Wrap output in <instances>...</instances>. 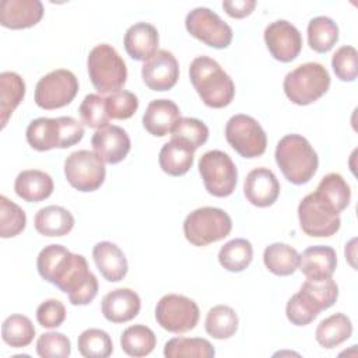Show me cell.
<instances>
[{
    "instance_id": "6da1fadb",
    "label": "cell",
    "mask_w": 358,
    "mask_h": 358,
    "mask_svg": "<svg viewBox=\"0 0 358 358\" xmlns=\"http://www.w3.org/2000/svg\"><path fill=\"white\" fill-rule=\"evenodd\" d=\"M39 275L69 295L71 305H88L98 294V280L83 255L63 245H48L36 257Z\"/></svg>"
},
{
    "instance_id": "7a4b0ae2",
    "label": "cell",
    "mask_w": 358,
    "mask_h": 358,
    "mask_svg": "<svg viewBox=\"0 0 358 358\" xmlns=\"http://www.w3.org/2000/svg\"><path fill=\"white\" fill-rule=\"evenodd\" d=\"M193 88L204 105L214 109L228 106L235 96V84L218 62L208 56H197L189 67Z\"/></svg>"
},
{
    "instance_id": "3957f363",
    "label": "cell",
    "mask_w": 358,
    "mask_h": 358,
    "mask_svg": "<svg viewBox=\"0 0 358 358\" xmlns=\"http://www.w3.org/2000/svg\"><path fill=\"white\" fill-rule=\"evenodd\" d=\"M274 157L284 178L294 185L308 183L319 166L316 151L301 134H285L277 143Z\"/></svg>"
},
{
    "instance_id": "277c9868",
    "label": "cell",
    "mask_w": 358,
    "mask_h": 358,
    "mask_svg": "<svg viewBox=\"0 0 358 358\" xmlns=\"http://www.w3.org/2000/svg\"><path fill=\"white\" fill-rule=\"evenodd\" d=\"M25 137L36 151L69 148L83 140L84 126L71 116L38 117L28 124Z\"/></svg>"
},
{
    "instance_id": "5b68a950",
    "label": "cell",
    "mask_w": 358,
    "mask_h": 358,
    "mask_svg": "<svg viewBox=\"0 0 358 358\" xmlns=\"http://www.w3.org/2000/svg\"><path fill=\"white\" fill-rule=\"evenodd\" d=\"M330 87V74L316 62L303 63L291 70L282 83L287 98L299 106L310 105L322 98Z\"/></svg>"
},
{
    "instance_id": "8992f818",
    "label": "cell",
    "mask_w": 358,
    "mask_h": 358,
    "mask_svg": "<svg viewBox=\"0 0 358 358\" xmlns=\"http://www.w3.org/2000/svg\"><path fill=\"white\" fill-rule=\"evenodd\" d=\"M87 69L90 80L99 94L116 92L127 80L126 63L109 43H99L91 49Z\"/></svg>"
},
{
    "instance_id": "52a82bcc",
    "label": "cell",
    "mask_w": 358,
    "mask_h": 358,
    "mask_svg": "<svg viewBox=\"0 0 358 358\" xmlns=\"http://www.w3.org/2000/svg\"><path fill=\"white\" fill-rule=\"evenodd\" d=\"M232 220L218 207H200L187 214L183 221V234L194 246H207L229 235Z\"/></svg>"
},
{
    "instance_id": "ba28073f",
    "label": "cell",
    "mask_w": 358,
    "mask_h": 358,
    "mask_svg": "<svg viewBox=\"0 0 358 358\" xmlns=\"http://www.w3.org/2000/svg\"><path fill=\"white\" fill-rule=\"evenodd\" d=\"M199 172L206 190L214 197H228L238 182V169L231 157L221 150L204 152L199 159Z\"/></svg>"
},
{
    "instance_id": "9c48e42d",
    "label": "cell",
    "mask_w": 358,
    "mask_h": 358,
    "mask_svg": "<svg viewBox=\"0 0 358 358\" xmlns=\"http://www.w3.org/2000/svg\"><path fill=\"white\" fill-rule=\"evenodd\" d=\"M225 138L243 158H257L267 148V136L260 123L243 113L229 117L225 124Z\"/></svg>"
},
{
    "instance_id": "30bf717a",
    "label": "cell",
    "mask_w": 358,
    "mask_h": 358,
    "mask_svg": "<svg viewBox=\"0 0 358 358\" xmlns=\"http://www.w3.org/2000/svg\"><path fill=\"white\" fill-rule=\"evenodd\" d=\"M301 229L313 238L334 235L341 225L340 214L330 207L316 192L306 194L298 206Z\"/></svg>"
},
{
    "instance_id": "8fae6325",
    "label": "cell",
    "mask_w": 358,
    "mask_h": 358,
    "mask_svg": "<svg viewBox=\"0 0 358 358\" xmlns=\"http://www.w3.org/2000/svg\"><path fill=\"white\" fill-rule=\"evenodd\" d=\"M200 319L197 303L179 294L164 295L155 306V320L166 331L182 334L196 327Z\"/></svg>"
},
{
    "instance_id": "7c38bea8",
    "label": "cell",
    "mask_w": 358,
    "mask_h": 358,
    "mask_svg": "<svg viewBox=\"0 0 358 358\" xmlns=\"http://www.w3.org/2000/svg\"><path fill=\"white\" fill-rule=\"evenodd\" d=\"M77 92V77L70 70L57 69L39 78L35 85L34 99L39 108L52 110L69 105Z\"/></svg>"
},
{
    "instance_id": "4fadbf2b",
    "label": "cell",
    "mask_w": 358,
    "mask_h": 358,
    "mask_svg": "<svg viewBox=\"0 0 358 358\" xmlns=\"http://www.w3.org/2000/svg\"><path fill=\"white\" fill-rule=\"evenodd\" d=\"M64 175L78 192H95L105 180V162L94 151L78 150L66 158Z\"/></svg>"
},
{
    "instance_id": "5bb4252c",
    "label": "cell",
    "mask_w": 358,
    "mask_h": 358,
    "mask_svg": "<svg viewBox=\"0 0 358 358\" xmlns=\"http://www.w3.org/2000/svg\"><path fill=\"white\" fill-rule=\"evenodd\" d=\"M186 31L210 48L225 49L232 42V28L207 7H196L187 13Z\"/></svg>"
},
{
    "instance_id": "9a60e30c",
    "label": "cell",
    "mask_w": 358,
    "mask_h": 358,
    "mask_svg": "<svg viewBox=\"0 0 358 358\" xmlns=\"http://www.w3.org/2000/svg\"><path fill=\"white\" fill-rule=\"evenodd\" d=\"M264 42L271 56L282 63L298 57L302 49V36L295 25L287 20H277L264 29Z\"/></svg>"
},
{
    "instance_id": "2e32d148",
    "label": "cell",
    "mask_w": 358,
    "mask_h": 358,
    "mask_svg": "<svg viewBox=\"0 0 358 358\" xmlns=\"http://www.w3.org/2000/svg\"><path fill=\"white\" fill-rule=\"evenodd\" d=\"M144 84L152 91H168L178 83L179 64L176 57L166 49L157 50L141 67Z\"/></svg>"
},
{
    "instance_id": "e0dca14e",
    "label": "cell",
    "mask_w": 358,
    "mask_h": 358,
    "mask_svg": "<svg viewBox=\"0 0 358 358\" xmlns=\"http://www.w3.org/2000/svg\"><path fill=\"white\" fill-rule=\"evenodd\" d=\"M243 193L250 204L262 208L270 207L280 196V182L271 169L255 168L245 178Z\"/></svg>"
},
{
    "instance_id": "ac0fdd59",
    "label": "cell",
    "mask_w": 358,
    "mask_h": 358,
    "mask_svg": "<svg viewBox=\"0 0 358 358\" xmlns=\"http://www.w3.org/2000/svg\"><path fill=\"white\" fill-rule=\"evenodd\" d=\"M91 144L94 152H96L103 162L112 165L123 161L131 147L126 130L115 124L98 129L91 138Z\"/></svg>"
},
{
    "instance_id": "d6986e66",
    "label": "cell",
    "mask_w": 358,
    "mask_h": 358,
    "mask_svg": "<svg viewBox=\"0 0 358 358\" xmlns=\"http://www.w3.org/2000/svg\"><path fill=\"white\" fill-rule=\"evenodd\" d=\"M43 17L39 0H3L0 3V24L10 29H25L36 25Z\"/></svg>"
},
{
    "instance_id": "ffe728a7",
    "label": "cell",
    "mask_w": 358,
    "mask_h": 358,
    "mask_svg": "<svg viewBox=\"0 0 358 358\" xmlns=\"http://www.w3.org/2000/svg\"><path fill=\"white\" fill-rule=\"evenodd\" d=\"M141 309L138 294L130 288H116L108 292L101 302V310L106 320L112 323H126L133 320Z\"/></svg>"
},
{
    "instance_id": "44dd1931",
    "label": "cell",
    "mask_w": 358,
    "mask_h": 358,
    "mask_svg": "<svg viewBox=\"0 0 358 358\" xmlns=\"http://www.w3.org/2000/svg\"><path fill=\"white\" fill-rule=\"evenodd\" d=\"M337 267V255L331 246H309L299 255L298 268L308 280L320 281L330 278Z\"/></svg>"
},
{
    "instance_id": "7402d4cb",
    "label": "cell",
    "mask_w": 358,
    "mask_h": 358,
    "mask_svg": "<svg viewBox=\"0 0 358 358\" xmlns=\"http://www.w3.org/2000/svg\"><path fill=\"white\" fill-rule=\"evenodd\" d=\"M159 36L157 28L150 22H136L124 34L123 45L127 55L138 62L148 60L158 50Z\"/></svg>"
},
{
    "instance_id": "603a6c76",
    "label": "cell",
    "mask_w": 358,
    "mask_h": 358,
    "mask_svg": "<svg viewBox=\"0 0 358 358\" xmlns=\"http://www.w3.org/2000/svg\"><path fill=\"white\" fill-rule=\"evenodd\" d=\"M92 257L101 275L109 282L122 281L129 270L123 250L113 242H98L92 249Z\"/></svg>"
},
{
    "instance_id": "cb8c5ba5",
    "label": "cell",
    "mask_w": 358,
    "mask_h": 358,
    "mask_svg": "<svg viewBox=\"0 0 358 358\" xmlns=\"http://www.w3.org/2000/svg\"><path fill=\"white\" fill-rule=\"evenodd\" d=\"M179 119L180 110L173 101L165 98L154 99L147 105L143 115V126L150 134L164 137L172 131Z\"/></svg>"
},
{
    "instance_id": "d4e9b609",
    "label": "cell",
    "mask_w": 358,
    "mask_h": 358,
    "mask_svg": "<svg viewBox=\"0 0 358 358\" xmlns=\"http://www.w3.org/2000/svg\"><path fill=\"white\" fill-rule=\"evenodd\" d=\"M53 179L39 169H25L14 180V190L20 199L28 203H38L53 193Z\"/></svg>"
},
{
    "instance_id": "484cf974",
    "label": "cell",
    "mask_w": 358,
    "mask_h": 358,
    "mask_svg": "<svg viewBox=\"0 0 358 358\" xmlns=\"http://www.w3.org/2000/svg\"><path fill=\"white\" fill-rule=\"evenodd\" d=\"M35 229L43 236H64L74 227L73 214L62 206H46L38 210L34 218Z\"/></svg>"
},
{
    "instance_id": "4316f807",
    "label": "cell",
    "mask_w": 358,
    "mask_h": 358,
    "mask_svg": "<svg viewBox=\"0 0 358 358\" xmlns=\"http://www.w3.org/2000/svg\"><path fill=\"white\" fill-rule=\"evenodd\" d=\"M352 334L350 317L341 312L323 319L315 331V338L323 348H334L347 341Z\"/></svg>"
},
{
    "instance_id": "83f0119b",
    "label": "cell",
    "mask_w": 358,
    "mask_h": 358,
    "mask_svg": "<svg viewBox=\"0 0 358 358\" xmlns=\"http://www.w3.org/2000/svg\"><path fill=\"white\" fill-rule=\"evenodd\" d=\"M24 95H25V83L22 77L14 71H3L0 74L1 129L6 127L10 116L24 99Z\"/></svg>"
},
{
    "instance_id": "f1b7e54d",
    "label": "cell",
    "mask_w": 358,
    "mask_h": 358,
    "mask_svg": "<svg viewBox=\"0 0 358 358\" xmlns=\"http://www.w3.org/2000/svg\"><path fill=\"white\" fill-rule=\"evenodd\" d=\"M263 263L267 270L275 275H291L299 266V253L287 243L275 242L264 249Z\"/></svg>"
},
{
    "instance_id": "f546056e",
    "label": "cell",
    "mask_w": 358,
    "mask_h": 358,
    "mask_svg": "<svg viewBox=\"0 0 358 358\" xmlns=\"http://www.w3.org/2000/svg\"><path fill=\"white\" fill-rule=\"evenodd\" d=\"M158 162L165 173L171 176H182L193 166L194 151L171 140L162 145Z\"/></svg>"
},
{
    "instance_id": "4dcf8cb0",
    "label": "cell",
    "mask_w": 358,
    "mask_h": 358,
    "mask_svg": "<svg viewBox=\"0 0 358 358\" xmlns=\"http://www.w3.org/2000/svg\"><path fill=\"white\" fill-rule=\"evenodd\" d=\"M316 193L338 214L345 210L351 200V189L345 179L336 172L324 175L316 187Z\"/></svg>"
},
{
    "instance_id": "1f68e13d",
    "label": "cell",
    "mask_w": 358,
    "mask_h": 358,
    "mask_svg": "<svg viewBox=\"0 0 358 358\" xmlns=\"http://www.w3.org/2000/svg\"><path fill=\"white\" fill-rule=\"evenodd\" d=\"M157 337L145 324H133L123 330L120 336V347L130 357H145L154 351Z\"/></svg>"
},
{
    "instance_id": "d6a6232c",
    "label": "cell",
    "mask_w": 358,
    "mask_h": 358,
    "mask_svg": "<svg viewBox=\"0 0 358 358\" xmlns=\"http://www.w3.org/2000/svg\"><path fill=\"white\" fill-rule=\"evenodd\" d=\"M338 41L337 24L326 15L315 17L308 24V45L317 53H327Z\"/></svg>"
},
{
    "instance_id": "836d02e7",
    "label": "cell",
    "mask_w": 358,
    "mask_h": 358,
    "mask_svg": "<svg viewBox=\"0 0 358 358\" xmlns=\"http://www.w3.org/2000/svg\"><path fill=\"white\" fill-rule=\"evenodd\" d=\"M239 319L236 312L228 305L213 306L206 316L204 327L208 336L217 340L232 337L238 330Z\"/></svg>"
},
{
    "instance_id": "e575fe53",
    "label": "cell",
    "mask_w": 358,
    "mask_h": 358,
    "mask_svg": "<svg viewBox=\"0 0 358 358\" xmlns=\"http://www.w3.org/2000/svg\"><path fill=\"white\" fill-rule=\"evenodd\" d=\"M253 259V246L248 239L235 238L227 242L218 252L220 264L231 273H241Z\"/></svg>"
},
{
    "instance_id": "d590c367",
    "label": "cell",
    "mask_w": 358,
    "mask_h": 358,
    "mask_svg": "<svg viewBox=\"0 0 358 358\" xmlns=\"http://www.w3.org/2000/svg\"><path fill=\"white\" fill-rule=\"evenodd\" d=\"M164 355L166 358H211L215 350L208 340L201 337H173L165 343Z\"/></svg>"
},
{
    "instance_id": "8d00e7d4",
    "label": "cell",
    "mask_w": 358,
    "mask_h": 358,
    "mask_svg": "<svg viewBox=\"0 0 358 358\" xmlns=\"http://www.w3.org/2000/svg\"><path fill=\"white\" fill-rule=\"evenodd\" d=\"M171 133V140L187 147L192 151H196L208 140L207 124L196 117H180Z\"/></svg>"
},
{
    "instance_id": "74e56055",
    "label": "cell",
    "mask_w": 358,
    "mask_h": 358,
    "mask_svg": "<svg viewBox=\"0 0 358 358\" xmlns=\"http://www.w3.org/2000/svg\"><path fill=\"white\" fill-rule=\"evenodd\" d=\"M35 327L29 317L24 315H10L1 324V338L13 348H22L32 343Z\"/></svg>"
},
{
    "instance_id": "f35d334b",
    "label": "cell",
    "mask_w": 358,
    "mask_h": 358,
    "mask_svg": "<svg viewBox=\"0 0 358 358\" xmlns=\"http://www.w3.org/2000/svg\"><path fill=\"white\" fill-rule=\"evenodd\" d=\"M78 351L85 358H108L113 352L110 336L101 329H87L77 340Z\"/></svg>"
},
{
    "instance_id": "ab89813d",
    "label": "cell",
    "mask_w": 358,
    "mask_h": 358,
    "mask_svg": "<svg viewBox=\"0 0 358 358\" xmlns=\"http://www.w3.org/2000/svg\"><path fill=\"white\" fill-rule=\"evenodd\" d=\"M299 292H302L320 312L333 306L338 298V285L330 277L320 281L306 280Z\"/></svg>"
},
{
    "instance_id": "60d3db41",
    "label": "cell",
    "mask_w": 358,
    "mask_h": 358,
    "mask_svg": "<svg viewBox=\"0 0 358 358\" xmlns=\"http://www.w3.org/2000/svg\"><path fill=\"white\" fill-rule=\"evenodd\" d=\"M27 224L25 211L7 199L0 196V236L1 238H14L21 234Z\"/></svg>"
},
{
    "instance_id": "b9f144b4",
    "label": "cell",
    "mask_w": 358,
    "mask_h": 358,
    "mask_svg": "<svg viewBox=\"0 0 358 358\" xmlns=\"http://www.w3.org/2000/svg\"><path fill=\"white\" fill-rule=\"evenodd\" d=\"M81 122L91 129H102L109 126L110 116L106 109V99L98 94H88L84 96L78 108Z\"/></svg>"
},
{
    "instance_id": "7bdbcfd3",
    "label": "cell",
    "mask_w": 358,
    "mask_h": 358,
    "mask_svg": "<svg viewBox=\"0 0 358 358\" xmlns=\"http://www.w3.org/2000/svg\"><path fill=\"white\" fill-rule=\"evenodd\" d=\"M70 352L71 343L63 333L48 331L36 340V354L42 358H67Z\"/></svg>"
},
{
    "instance_id": "ee69618b",
    "label": "cell",
    "mask_w": 358,
    "mask_h": 358,
    "mask_svg": "<svg viewBox=\"0 0 358 358\" xmlns=\"http://www.w3.org/2000/svg\"><path fill=\"white\" fill-rule=\"evenodd\" d=\"M320 310L302 294L296 292L294 294L285 306V315L287 319L295 324V326H306L310 322H313Z\"/></svg>"
},
{
    "instance_id": "f6af8a7d",
    "label": "cell",
    "mask_w": 358,
    "mask_h": 358,
    "mask_svg": "<svg viewBox=\"0 0 358 358\" xmlns=\"http://www.w3.org/2000/svg\"><path fill=\"white\" fill-rule=\"evenodd\" d=\"M357 59H358V52L354 46L345 45L338 48L331 57V67L336 77L345 83L354 81L358 76Z\"/></svg>"
},
{
    "instance_id": "bcb514c9",
    "label": "cell",
    "mask_w": 358,
    "mask_h": 358,
    "mask_svg": "<svg viewBox=\"0 0 358 358\" xmlns=\"http://www.w3.org/2000/svg\"><path fill=\"white\" fill-rule=\"evenodd\" d=\"M106 99V109L110 116V119L124 120L131 117L137 108H138V99L137 96L126 90H119L116 92H112Z\"/></svg>"
},
{
    "instance_id": "7dc6e473",
    "label": "cell",
    "mask_w": 358,
    "mask_h": 358,
    "mask_svg": "<svg viewBox=\"0 0 358 358\" xmlns=\"http://www.w3.org/2000/svg\"><path fill=\"white\" fill-rule=\"evenodd\" d=\"M36 320L42 327L55 329L66 320V308L59 299H46L36 309Z\"/></svg>"
},
{
    "instance_id": "c3c4849f",
    "label": "cell",
    "mask_w": 358,
    "mask_h": 358,
    "mask_svg": "<svg viewBox=\"0 0 358 358\" xmlns=\"http://www.w3.org/2000/svg\"><path fill=\"white\" fill-rule=\"evenodd\" d=\"M255 0H225L222 1L224 11L232 18H245L255 10Z\"/></svg>"
}]
</instances>
